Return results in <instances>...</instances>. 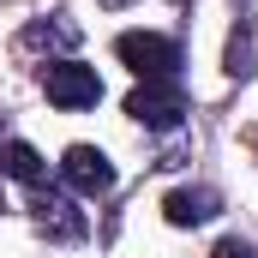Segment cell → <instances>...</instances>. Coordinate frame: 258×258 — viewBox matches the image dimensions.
Wrapping results in <instances>:
<instances>
[{
  "instance_id": "cell-5",
  "label": "cell",
  "mask_w": 258,
  "mask_h": 258,
  "mask_svg": "<svg viewBox=\"0 0 258 258\" xmlns=\"http://www.w3.org/2000/svg\"><path fill=\"white\" fill-rule=\"evenodd\" d=\"M60 174H66V186H72V192H84V198L114 192V162H108L96 144H72V150L60 156Z\"/></svg>"
},
{
  "instance_id": "cell-4",
  "label": "cell",
  "mask_w": 258,
  "mask_h": 258,
  "mask_svg": "<svg viewBox=\"0 0 258 258\" xmlns=\"http://www.w3.org/2000/svg\"><path fill=\"white\" fill-rule=\"evenodd\" d=\"M30 222H36L48 240H60V246L84 240V210H78L66 192H54L48 180H42V186H30Z\"/></svg>"
},
{
  "instance_id": "cell-10",
  "label": "cell",
  "mask_w": 258,
  "mask_h": 258,
  "mask_svg": "<svg viewBox=\"0 0 258 258\" xmlns=\"http://www.w3.org/2000/svg\"><path fill=\"white\" fill-rule=\"evenodd\" d=\"M102 6H132V0H102Z\"/></svg>"
},
{
  "instance_id": "cell-7",
  "label": "cell",
  "mask_w": 258,
  "mask_h": 258,
  "mask_svg": "<svg viewBox=\"0 0 258 258\" xmlns=\"http://www.w3.org/2000/svg\"><path fill=\"white\" fill-rule=\"evenodd\" d=\"M162 210H168L174 228H204L222 210V192H210V186H174V192L162 198Z\"/></svg>"
},
{
  "instance_id": "cell-2",
  "label": "cell",
  "mask_w": 258,
  "mask_h": 258,
  "mask_svg": "<svg viewBox=\"0 0 258 258\" xmlns=\"http://www.w3.org/2000/svg\"><path fill=\"white\" fill-rule=\"evenodd\" d=\"M42 96L54 108H66V114H78V108L102 102V78H96V66H84V60H48L42 66Z\"/></svg>"
},
{
  "instance_id": "cell-1",
  "label": "cell",
  "mask_w": 258,
  "mask_h": 258,
  "mask_svg": "<svg viewBox=\"0 0 258 258\" xmlns=\"http://www.w3.org/2000/svg\"><path fill=\"white\" fill-rule=\"evenodd\" d=\"M126 114L150 132H174L186 120V90L180 78H138V90L126 96Z\"/></svg>"
},
{
  "instance_id": "cell-9",
  "label": "cell",
  "mask_w": 258,
  "mask_h": 258,
  "mask_svg": "<svg viewBox=\"0 0 258 258\" xmlns=\"http://www.w3.org/2000/svg\"><path fill=\"white\" fill-rule=\"evenodd\" d=\"M210 258H258V246L252 240H240V234H228V240H216V252Z\"/></svg>"
},
{
  "instance_id": "cell-3",
  "label": "cell",
  "mask_w": 258,
  "mask_h": 258,
  "mask_svg": "<svg viewBox=\"0 0 258 258\" xmlns=\"http://www.w3.org/2000/svg\"><path fill=\"white\" fill-rule=\"evenodd\" d=\"M114 54L138 78H180V42L162 36V30H126V36H114Z\"/></svg>"
},
{
  "instance_id": "cell-6",
  "label": "cell",
  "mask_w": 258,
  "mask_h": 258,
  "mask_svg": "<svg viewBox=\"0 0 258 258\" xmlns=\"http://www.w3.org/2000/svg\"><path fill=\"white\" fill-rule=\"evenodd\" d=\"M18 48H24V54L48 48V54H66V60H72V48H78V24H72L66 12H48V18H30V24L18 30Z\"/></svg>"
},
{
  "instance_id": "cell-8",
  "label": "cell",
  "mask_w": 258,
  "mask_h": 258,
  "mask_svg": "<svg viewBox=\"0 0 258 258\" xmlns=\"http://www.w3.org/2000/svg\"><path fill=\"white\" fill-rule=\"evenodd\" d=\"M0 174L18 180V186H42V180H48V162H42L24 138H6V144H0Z\"/></svg>"
}]
</instances>
